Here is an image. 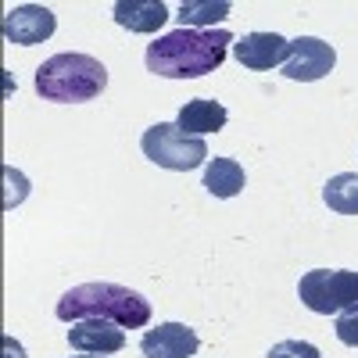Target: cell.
Masks as SVG:
<instances>
[{
	"mask_svg": "<svg viewBox=\"0 0 358 358\" xmlns=\"http://www.w3.org/2000/svg\"><path fill=\"white\" fill-rule=\"evenodd\" d=\"M236 40L226 29H176L147 47V72L165 79H197L215 72Z\"/></svg>",
	"mask_w": 358,
	"mask_h": 358,
	"instance_id": "obj_1",
	"label": "cell"
},
{
	"mask_svg": "<svg viewBox=\"0 0 358 358\" xmlns=\"http://www.w3.org/2000/svg\"><path fill=\"white\" fill-rule=\"evenodd\" d=\"M57 319L83 322V319H108L122 330H140L151 322V301L143 294L118 287V283H83L62 294L57 301Z\"/></svg>",
	"mask_w": 358,
	"mask_h": 358,
	"instance_id": "obj_2",
	"label": "cell"
},
{
	"mask_svg": "<svg viewBox=\"0 0 358 358\" xmlns=\"http://www.w3.org/2000/svg\"><path fill=\"white\" fill-rule=\"evenodd\" d=\"M108 69L90 54H54L36 69V94L54 104H83L104 94Z\"/></svg>",
	"mask_w": 358,
	"mask_h": 358,
	"instance_id": "obj_3",
	"label": "cell"
},
{
	"mask_svg": "<svg viewBox=\"0 0 358 358\" xmlns=\"http://www.w3.org/2000/svg\"><path fill=\"white\" fill-rule=\"evenodd\" d=\"M301 305L315 315H341L358 308V273L351 268H312L297 283Z\"/></svg>",
	"mask_w": 358,
	"mask_h": 358,
	"instance_id": "obj_4",
	"label": "cell"
},
{
	"mask_svg": "<svg viewBox=\"0 0 358 358\" xmlns=\"http://www.w3.org/2000/svg\"><path fill=\"white\" fill-rule=\"evenodd\" d=\"M140 147H143V155L151 158L155 165L172 169V172H190V169H197V165L208 162V143L201 136L183 133L176 122L151 126V129L140 136Z\"/></svg>",
	"mask_w": 358,
	"mask_h": 358,
	"instance_id": "obj_5",
	"label": "cell"
},
{
	"mask_svg": "<svg viewBox=\"0 0 358 358\" xmlns=\"http://www.w3.org/2000/svg\"><path fill=\"white\" fill-rule=\"evenodd\" d=\"M334 65H337V50L330 43H322L319 36H297V40H290L283 76L294 83H315L322 76H330Z\"/></svg>",
	"mask_w": 358,
	"mask_h": 358,
	"instance_id": "obj_6",
	"label": "cell"
},
{
	"mask_svg": "<svg viewBox=\"0 0 358 358\" xmlns=\"http://www.w3.org/2000/svg\"><path fill=\"white\" fill-rule=\"evenodd\" d=\"M54 29H57V18L43 4H18L4 15V40L18 43V47H33V43L50 40Z\"/></svg>",
	"mask_w": 358,
	"mask_h": 358,
	"instance_id": "obj_7",
	"label": "cell"
},
{
	"mask_svg": "<svg viewBox=\"0 0 358 358\" xmlns=\"http://www.w3.org/2000/svg\"><path fill=\"white\" fill-rule=\"evenodd\" d=\"M233 54L244 69H255V72H268L276 69L280 62H287L290 54V40H283L280 33H248L233 43Z\"/></svg>",
	"mask_w": 358,
	"mask_h": 358,
	"instance_id": "obj_8",
	"label": "cell"
},
{
	"mask_svg": "<svg viewBox=\"0 0 358 358\" xmlns=\"http://www.w3.org/2000/svg\"><path fill=\"white\" fill-rule=\"evenodd\" d=\"M140 351H143V358H194L197 334L187 322H162L143 334Z\"/></svg>",
	"mask_w": 358,
	"mask_h": 358,
	"instance_id": "obj_9",
	"label": "cell"
},
{
	"mask_svg": "<svg viewBox=\"0 0 358 358\" xmlns=\"http://www.w3.org/2000/svg\"><path fill=\"white\" fill-rule=\"evenodd\" d=\"M69 344L83 355H115L126 348V334L122 326H115L108 319H83V322H72Z\"/></svg>",
	"mask_w": 358,
	"mask_h": 358,
	"instance_id": "obj_10",
	"label": "cell"
},
{
	"mask_svg": "<svg viewBox=\"0 0 358 358\" xmlns=\"http://www.w3.org/2000/svg\"><path fill=\"white\" fill-rule=\"evenodd\" d=\"M115 22L122 29H129V33H158L169 22V8L162 0H118Z\"/></svg>",
	"mask_w": 358,
	"mask_h": 358,
	"instance_id": "obj_11",
	"label": "cell"
},
{
	"mask_svg": "<svg viewBox=\"0 0 358 358\" xmlns=\"http://www.w3.org/2000/svg\"><path fill=\"white\" fill-rule=\"evenodd\" d=\"M226 118L229 115H226V108L219 101L197 97V101H187L183 108H179L176 126L183 129V133H190V136H204V133H219L226 126Z\"/></svg>",
	"mask_w": 358,
	"mask_h": 358,
	"instance_id": "obj_12",
	"label": "cell"
},
{
	"mask_svg": "<svg viewBox=\"0 0 358 358\" xmlns=\"http://www.w3.org/2000/svg\"><path fill=\"white\" fill-rule=\"evenodd\" d=\"M244 183H248V176H244V165L236 158H212L204 165V190L212 197L229 201L244 190Z\"/></svg>",
	"mask_w": 358,
	"mask_h": 358,
	"instance_id": "obj_13",
	"label": "cell"
},
{
	"mask_svg": "<svg viewBox=\"0 0 358 358\" xmlns=\"http://www.w3.org/2000/svg\"><path fill=\"white\" fill-rule=\"evenodd\" d=\"M179 29H204L229 18V0H183L179 4Z\"/></svg>",
	"mask_w": 358,
	"mask_h": 358,
	"instance_id": "obj_14",
	"label": "cell"
},
{
	"mask_svg": "<svg viewBox=\"0 0 358 358\" xmlns=\"http://www.w3.org/2000/svg\"><path fill=\"white\" fill-rule=\"evenodd\" d=\"M322 201L330 204V212L341 215H358V172H341L322 187Z\"/></svg>",
	"mask_w": 358,
	"mask_h": 358,
	"instance_id": "obj_15",
	"label": "cell"
},
{
	"mask_svg": "<svg viewBox=\"0 0 358 358\" xmlns=\"http://www.w3.org/2000/svg\"><path fill=\"white\" fill-rule=\"evenodd\" d=\"M265 358H322V351L308 341H280V344L268 348Z\"/></svg>",
	"mask_w": 358,
	"mask_h": 358,
	"instance_id": "obj_16",
	"label": "cell"
},
{
	"mask_svg": "<svg viewBox=\"0 0 358 358\" xmlns=\"http://www.w3.org/2000/svg\"><path fill=\"white\" fill-rule=\"evenodd\" d=\"M337 337H341V344L358 348V308L337 315Z\"/></svg>",
	"mask_w": 358,
	"mask_h": 358,
	"instance_id": "obj_17",
	"label": "cell"
},
{
	"mask_svg": "<svg viewBox=\"0 0 358 358\" xmlns=\"http://www.w3.org/2000/svg\"><path fill=\"white\" fill-rule=\"evenodd\" d=\"M79 358H97V355H79ZM101 358H104V355H101Z\"/></svg>",
	"mask_w": 358,
	"mask_h": 358,
	"instance_id": "obj_18",
	"label": "cell"
}]
</instances>
